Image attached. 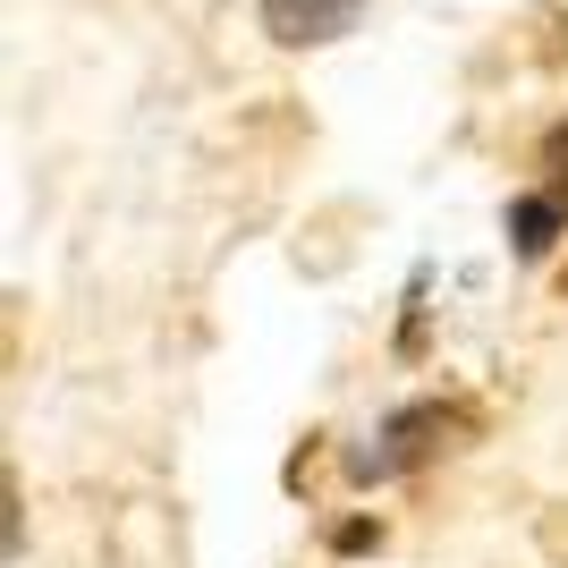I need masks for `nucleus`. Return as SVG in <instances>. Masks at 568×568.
Wrapping results in <instances>:
<instances>
[{"label": "nucleus", "mask_w": 568, "mask_h": 568, "mask_svg": "<svg viewBox=\"0 0 568 568\" xmlns=\"http://www.w3.org/2000/svg\"><path fill=\"white\" fill-rule=\"evenodd\" d=\"M442 433H450V407H442V399H416V407H399V416L382 425L374 450L348 458V475H356V484H390V475L425 467V458L442 450Z\"/></svg>", "instance_id": "obj_1"}, {"label": "nucleus", "mask_w": 568, "mask_h": 568, "mask_svg": "<svg viewBox=\"0 0 568 568\" xmlns=\"http://www.w3.org/2000/svg\"><path fill=\"white\" fill-rule=\"evenodd\" d=\"M560 195H518V204H509V246H518L526 263L535 255H551V237H560Z\"/></svg>", "instance_id": "obj_3"}, {"label": "nucleus", "mask_w": 568, "mask_h": 568, "mask_svg": "<svg viewBox=\"0 0 568 568\" xmlns=\"http://www.w3.org/2000/svg\"><path fill=\"white\" fill-rule=\"evenodd\" d=\"M356 18H365V0H263V34H272V43H288V51L339 43Z\"/></svg>", "instance_id": "obj_2"}]
</instances>
